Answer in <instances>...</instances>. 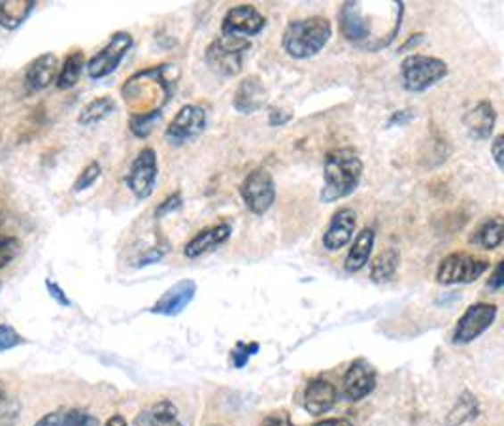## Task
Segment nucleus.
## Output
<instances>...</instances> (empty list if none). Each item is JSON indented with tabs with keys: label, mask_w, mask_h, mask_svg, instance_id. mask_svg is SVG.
I'll use <instances>...</instances> for the list:
<instances>
[{
	"label": "nucleus",
	"mask_w": 504,
	"mask_h": 426,
	"mask_svg": "<svg viewBox=\"0 0 504 426\" xmlns=\"http://www.w3.org/2000/svg\"><path fill=\"white\" fill-rule=\"evenodd\" d=\"M399 3H380L378 10L367 3H344L338 13V25L343 37L367 52H378L395 40L401 30L402 12L382 20Z\"/></svg>",
	"instance_id": "nucleus-1"
},
{
	"label": "nucleus",
	"mask_w": 504,
	"mask_h": 426,
	"mask_svg": "<svg viewBox=\"0 0 504 426\" xmlns=\"http://www.w3.org/2000/svg\"><path fill=\"white\" fill-rule=\"evenodd\" d=\"M170 64H159L136 72L125 81L121 94L131 110V116H148V113H162V108L174 94L176 81L169 74Z\"/></svg>",
	"instance_id": "nucleus-2"
},
{
	"label": "nucleus",
	"mask_w": 504,
	"mask_h": 426,
	"mask_svg": "<svg viewBox=\"0 0 504 426\" xmlns=\"http://www.w3.org/2000/svg\"><path fill=\"white\" fill-rule=\"evenodd\" d=\"M325 185L321 189V202L331 204L346 199L363 177V160L351 147H340L325 157Z\"/></svg>",
	"instance_id": "nucleus-3"
},
{
	"label": "nucleus",
	"mask_w": 504,
	"mask_h": 426,
	"mask_svg": "<svg viewBox=\"0 0 504 426\" xmlns=\"http://www.w3.org/2000/svg\"><path fill=\"white\" fill-rule=\"evenodd\" d=\"M333 37L331 21L323 15L291 21L284 32L282 45L293 59H310L327 45Z\"/></svg>",
	"instance_id": "nucleus-4"
},
{
	"label": "nucleus",
	"mask_w": 504,
	"mask_h": 426,
	"mask_svg": "<svg viewBox=\"0 0 504 426\" xmlns=\"http://www.w3.org/2000/svg\"><path fill=\"white\" fill-rule=\"evenodd\" d=\"M448 76V64L429 55H409L401 62L402 87L410 93H424Z\"/></svg>",
	"instance_id": "nucleus-5"
},
{
	"label": "nucleus",
	"mask_w": 504,
	"mask_h": 426,
	"mask_svg": "<svg viewBox=\"0 0 504 426\" xmlns=\"http://www.w3.org/2000/svg\"><path fill=\"white\" fill-rule=\"evenodd\" d=\"M250 40L238 37H218L206 47V64L216 74L233 78L242 70L244 53L250 49Z\"/></svg>",
	"instance_id": "nucleus-6"
},
{
	"label": "nucleus",
	"mask_w": 504,
	"mask_h": 426,
	"mask_svg": "<svg viewBox=\"0 0 504 426\" xmlns=\"http://www.w3.org/2000/svg\"><path fill=\"white\" fill-rule=\"evenodd\" d=\"M490 270V260L465 251L451 253L442 258L436 270V282L442 285L473 283Z\"/></svg>",
	"instance_id": "nucleus-7"
},
{
	"label": "nucleus",
	"mask_w": 504,
	"mask_h": 426,
	"mask_svg": "<svg viewBox=\"0 0 504 426\" xmlns=\"http://www.w3.org/2000/svg\"><path fill=\"white\" fill-rule=\"evenodd\" d=\"M240 196L252 213L263 216L276 201V184L272 174L267 168L252 170L244 177L240 185Z\"/></svg>",
	"instance_id": "nucleus-8"
},
{
	"label": "nucleus",
	"mask_w": 504,
	"mask_h": 426,
	"mask_svg": "<svg viewBox=\"0 0 504 426\" xmlns=\"http://www.w3.org/2000/svg\"><path fill=\"white\" fill-rule=\"evenodd\" d=\"M497 319V306L487 304V302H478L467 307L461 319L455 324L453 331V343L458 346H465V343L475 341L480 338Z\"/></svg>",
	"instance_id": "nucleus-9"
},
{
	"label": "nucleus",
	"mask_w": 504,
	"mask_h": 426,
	"mask_svg": "<svg viewBox=\"0 0 504 426\" xmlns=\"http://www.w3.org/2000/svg\"><path fill=\"white\" fill-rule=\"evenodd\" d=\"M131 47H133V37L128 35V32H116V35H112L110 42L101 49V52L89 59L87 62L89 78L103 79L112 72H116Z\"/></svg>",
	"instance_id": "nucleus-10"
},
{
	"label": "nucleus",
	"mask_w": 504,
	"mask_h": 426,
	"mask_svg": "<svg viewBox=\"0 0 504 426\" xmlns=\"http://www.w3.org/2000/svg\"><path fill=\"white\" fill-rule=\"evenodd\" d=\"M157 174H159L157 153L152 150V147H145V150H142L136 155L131 168H128L127 187L131 189V193L136 196L138 201L150 199L155 189Z\"/></svg>",
	"instance_id": "nucleus-11"
},
{
	"label": "nucleus",
	"mask_w": 504,
	"mask_h": 426,
	"mask_svg": "<svg viewBox=\"0 0 504 426\" xmlns=\"http://www.w3.org/2000/svg\"><path fill=\"white\" fill-rule=\"evenodd\" d=\"M206 127V111L197 104H187L176 113L165 130V138L172 145H184L199 138Z\"/></svg>",
	"instance_id": "nucleus-12"
},
{
	"label": "nucleus",
	"mask_w": 504,
	"mask_h": 426,
	"mask_svg": "<svg viewBox=\"0 0 504 426\" xmlns=\"http://www.w3.org/2000/svg\"><path fill=\"white\" fill-rule=\"evenodd\" d=\"M265 25H267L265 15L255 6L240 4L225 13L223 23H221V35L248 40V37L259 35V32L265 29Z\"/></svg>",
	"instance_id": "nucleus-13"
},
{
	"label": "nucleus",
	"mask_w": 504,
	"mask_h": 426,
	"mask_svg": "<svg viewBox=\"0 0 504 426\" xmlns=\"http://www.w3.org/2000/svg\"><path fill=\"white\" fill-rule=\"evenodd\" d=\"M374 389H376V370L367 360L351 363L343 380L344 397L351 402H359L367 398Z\"/></svg>",
	"instance_id": "nucleus-14"
},
{
	"label": "nucleus",
	"mask_w": 504,
	"mask_h": 426,
	"mask_svg": "<svg viewBox=\"0 0 504 426\" xmlns=\"http://www.w3.org/2000/svg\"><path fill=\"white\" fill-rule=\"evenodd\" d=\"M194 294H197V283L193 280H182L162 292V297L153 304L150 311L155 315L176 317L193 302Z\"/></svg>",
	"instance_id": "nucleus-15"
},
{
	"label": "nucleus",
	"mask_w": 504,
	"mask_h": 426,
	"mask_svg": "<svg viewBox=\"0 0 504 426\" xmlns=\"http://www.w3.org/2000/svg\"><path fill=\"white\" fill-rule=\"evenodd\" d=\"M357 226V213L351 208H340L323 234V248L335 253L351 242Z\"/></svg>",
	"instance_id": "nucleus-16"
},
{
	"label": "nucleus",
	"mask_w": 504,
	"mask_h": 426,
	"mask_svg": "<svg viewBox=\"0 0 504 426\" xmlns=\"http://www.w3.org/2000/svg\"><path fill=\"white\" fill-rule=\"evenodd\" d=\"M233 226L229 223H218L212 226H206L197 236H193L187 242L184 253L187 258H199L206 253H212L219 248V245L229 240Z\"/></svg>",
	"instance_id": "nucleus-17"
},
{
	"label": "nucleus",
	"mask_w": 504,
	"mask_h": 426,
	"mask_svg": "<svg viewBox=\"0 0 504 426\" xmlns=\"http://www.w3.org/2000/svg\"><path fill=\"white\" fill-rule=\"evenodd\" d=\"M336 400H338L336 387L323 378L312 380L304 390V409L314 417L331 412Z\"/></svg>",
	"instance_id": "nucleus-18"
},
{
	"label": "nucleus",
	"mask_w": 504,
	"mask_h": 426,
	"mask_svg": "<svg viewBox=\"0 0 504 426\" xmlns=\"http://www.w3.org/2000/svg\"><path fill=\"white\" fill-rule=\"evenodd\" d=\"M497 123V111L490 101L478 102L473 110H468L463 118V125L470 138L487 140L492 136Z\"/></svg>",
	"instance_id": "nucleus-19"
},
{
	"label": "nucleus",
	"mask_w": 504,
	"mask_h": 426,
	"mask_svg": "<svg viewBox=\"0 0 504 426\" xmlns=\"http://www.w3.org/2000/svg\"><path fill=\"white\" fill-rule=\"evenodd\" d=\"M59 74V59L54 53H44L29 64L25 84L29 91H42L52 86Z\"/></svg>",
	"instance_id": "nucleus-20"
},
{
	"label": "nucleus",
	"mask_w": 504,
	"mask_h": 426,
	"mask_svg": "<svg viewBox=\"0 0 504 426\" xmlns=\"http://www.w3.org/2000/svg\"><path fill=\"white\" fill-rule=\"evenodd\" d=\"M267 102V89L257 76H248L240 81L235 93V108L240 113H253Z\"/></svg>",
	"instance_id": "nucleus-21"
},
{
	"label": "nucleus",
	"mask_w": 504,
	"mask_h": 426,
	"mask_svg": "<svg viewBox=\"0 0 504 426\" xmlns=\"http://www.w3.org/2000/svg\"><path fill=\"white\" fill-rule=\"evenodd\" d=\"M374 240H376V234H374V228L370 226H365L361 233H357L351 248L348 251V257L344 260L346 272L355 274L367 266V262L370 260V255L374 250Z\"/></svg>",
	"instance_id": "nucleus-22"
},
{
	"label": "nucleus",
	"mask_w": 504,
	"mask_h": 426,
	"mask_svg": "<svg viewBox=\"0 0 504 426\" xmlns=\"http://www.w3.org/2000/svg\"><path fill=\"white\" fill-rule=\"evenodd\" d=\"M504 238V223L500 216L487 217L483 223L478 225L475 234L470 236V243L480 245L482 250H497Z\"/></svg>",
	"instance_id": "nucleus-23"
},
{
	"label": "nucleus",
	"mask_w": 504,
	"mask_h": 426,
	"mask_svg": "<svg viewBox=\"0 0 504 426\" xmlns=\"http://www.w3.org/2000/svg\"><path fill=\"white\" fill-rule=\"evenodd\" d=\"M35 0H3L0 3V25L8 30L23 25L35 10Z\"/></svg>",
	"instance_id": "nucleus-24"
},
{
	"label": "nucleus",
	"mask_w": 504,
	"mask_h": 426,
	"mask_svg": "<svg viewBox=\"0 0 504 426\" xmlns=\"http://www.w3.org/2000/svg\"><path fill=\"white\" fill-rule=\"evenodd\" d=\"M138 426H184L178 417V409L172 402L161 400L138 417Z\"/></svg>",
	"instance_id": "nucleus-25"
},
{
	"label": "nucleus",
	"mask_w": 504,
	"mask_h": 426,
	"mask_svg": "<svg viewBox=\"0 0 504 426\" xmlns=\"http://www.w3.org/2000/svg\"><path fill=\"white\" fill-rule=\"evenodd\" d=\"M399 262H401V255L397 250L389 248L385 251H382L376 258L372 260L370 265V280L374 283H387L392 282L397 268H399Z\"/></svg>",
	"instance_id": "nucleus-26"
},
{
	"label": "nucleus",
	"mask_w": 504,
	"mask_h": 426,
	"mask_svg": "<svg viewBox=\"0 0 504 426\" xmlns=\"http://www.w3.org/2000/svg\"><path fill=\"white\" fill-rule=\"evenodd\" d=\"M480 414V404L473 392L463 390L459 398L455 400L453 407L450 409V414L446 417V426H461L470 419H476Z\"/></svg>",
	"instance_id": "nucleus-27"
},
{
	"label": "nucleus",
	"mask_w": 504,
	"mask_h": 426,
	"mask_svg": "<svg viewBox=\"0 0 504 426\" xmlns=\"http://www.w3.org/2000/svg\"><path fill=\"white\" fill-rule=\"evenodd\" d=\"M86 67V57L81 52H72L67 55V59H64L62 62V67L57 74V79H55V86L61 89V91H67V89H72L78 81H79V76H81V70H84Z\"/></svg>",
	"instance_id": "nucleus-28"
},
{
	"label": "nucleus",
	"mask_w": 504,
	"mask_h": 426,
	"mask_svg": "<svg viewBox=\"0 0 504 426\" xmlns=\"http://www.w3.org/2000/svg\"><path fill=\"white\" fill-rule=\"evenodd\" d=\"M113 111H116V102H113V98H110V96L95 98V101L86 104L84 110L79 111L78 123L84 125V127H91V125L101 123L108 116H112Z\"/></svg>",
	"instance_id": "nucleus-29"
},
{
	"label": "nucleus",
	"mask_w": 504,
	"mask_h": 426,
	"mask_svg": "<svg viewBox=\"0 0 504 426\" xmlns=\"http://www.w3.org/2000/svg\"><path fill=\"white\" fill-rule=\"evenodd\" d=\"M162 113H148V116H131L128 128L136 138H148L153 130V125L161 119Z\"/></svg>",
	"instance_id": "nucleus-30"
},
{
	"label": "nucleus",
	"mask_w": 504,
	"mask_h": 426,
	"mask_svg": "<svg viewBox=\"0 0 504 426\" xmlns=\"http://www.w3.org/2000/svg\"><path fill=\"white\" fill-rule=\"evenodd\" d=\"M99 176H101V165H99V162H96V160L89 162V165L84 168V172H81L79 177L74 182L72 191L74 193H81V191L89 189L96 182V179H99Z\"/></svg>",
	"instance_id": "nucleus-31"
},
{
	"label": "nucleus",
	"mask_w": 504,
	"mask_h": 426,
	"mask_svg": "<svg viewBox=\"0 0 504 426\" xmlns=\"http://www.w3.org/2000/svg\"><path fill=\"white\" fill-rule=\"evenodd\" d=\"M62 426H99V419L84 409H70V412L62 414Z\"/></svg>",
	"instance_id": "nucleus-32"
},
{
	"label": "nucleus",
	"mask_w": 504,
	"mask_h": 426,
	"mask_svg": "<svg viewBox=\"0 0 504 426\" xmlns=\"http://www.w3.org/2000/svg\"><path fill=\"white\" fill-rule=\"evenodd\" d=\"M25 340L21 338V334L13 329L10 324H0V353L10 351L13 348L21 346Z\"/></svg>",
	"instance_id": "nucleus-33"
},
{
	"label": "nucleus",
	"mask_w": 504,
	"mask_h": 426,
	"mask_svg": "<svg viewBox=\"0 0 504 426\" xmlns=\"http://www.w3.org/2000/svg\"><path fill=\"white\" fill-rule=\"evenodd\" d=\"M259 351V343H244V341H238L236 343V348L233 349L231 353V358H233V365L236 368H244L248 365V360L252 358V355H255Z\"/></svg>",
	"instance_id": "nucleus-34"
},
{
	"label": "nucleus",
	"mask_w": 504,
	"mask_h": 426,
	"mask_svg": "<svg viewBox=\"0 0 504 426\" xmlns=\"http://www.w3.org/2000/svg\"><path fill=\"white\" fill-rule=\"evenodd\" d=\"M18 251H20V240L15 236L0 242V270L10 265L15 255H18Z\"/></svg>",
	"instance_id": "nucleus-35"
},
{
	"label": "nucleus",
	"mask_w": 504,
	"mask_h": 426,
	"mask_svg": "<svg viewBox=\"0 0 504 426\" xmlns=\"http://www.w3.org/2000/svg\"><path fill=\"white\" fill-rule=\"evenodd\" d=\"M180 206H182V194L180 193H174V194L169 196V199H165V201L159 204V208L155 209V216L162 217V216H165V213H170V211L178 209Z\"/></svg>",
	"instance_id": "nucleus-36"
},
{
	"label": "nucleus",
	"mask_w": 504,
	"mask_h": 426,
	"mask_svg": "<svg viewBox=\"0 0 504 426\" xmlns=\"http://www.w3.org/2000/svg\"><path fill=\"white\" fill-rule=\"evenodd\" d=\"M45 289L47 292H50V297L59 304V306H64V307H69L70 306V300L67 294H64V291L52 280H45Z\"/></svg>",
	"instance_id": "nucleus-37"
},
{
	"label": "nucleus",
	"mask_w": 504,
	"mask_h": 426,
	"mask_svg": "<svg viewBox=\"0 0 504 426\" xmlns=\"http://www.w3.org/2000/svg\"><path fill=\"white\" fill-rule=\"evenodd\" d=\"M13 223L15 219L6 211H0V242L13 238Z\"/></svg>",
	"instance_id": "nucleus-38"
},
{
	"label": "nucleus",
	"mask_w": 504,
	"mask_h": 426,
	"mask_svg": "<svg viewBox=\"0 0 504 426\" xmlns=\"http://www.w3.org/2000/svg\"><path fill=\"white\" fill-rule=\"evenodd\" d=\"M259 426H295V424L291 422V419L285 412H276V414H270L269 417H265Z\"/></svg>",
	"instance_id": "nucleus-39"
},
{
	"label": "nucleus",
	"mask_w": 504,
	"mask_h": 426,
	"mask_svg": "<svg viewBox=\"0 0 504 426\" xmlns=\"http://www.w3.org/2000/svg\"><path fill=\"white\" fill-rule=\"evenodd\" d=\"M504 287V277H502V260L497 262V266L490 277V282H487V289L492 292H499Z\"/></svg>",
	"instance_id": "nucleus-40"
},
{
	"label": "nucleus",
	"mask_w": 504,
	"mask_h": 426,
	"mask_svg": "<svg viewBox=\"0 0 504 426\" xmlns=\"http://www.w3.org/2000/svg\"><path fill=\"white\" fill-rule=\"evenodd\" d=\"M502 140H504V136L499 135V136H495V140L492 143V155H493V159L497 162L499 170H504V160H502V145H504V142Z\"/></svg>",
	"instance_id": "nucleus-41"
},
{
	"label": "nucleus",
	"mask_w": 504,
	"mask_h": 426,
	"mask_svg": "<svg viewBox=\"0 0 504 426\" xmlns=\"http://www.w3.org/2000/svg\"><path fill=\"white\" fill-rule=\"evenodd\" d=\"M35 426H62V414L61 412L47 414Z\"/></svg>",
	"instance_id": "nucleus-42"
},
{
	"label": "nucleus",
	"mask_w": 504,
	"mask_h": 426,
	"mask_svg": "<svg viewBox=\"0 0 504 426\" xmlns=\"http://www.w3.org/2000/svg\"><path fill=\"white\" fill-rule=\"evenodd\" d=\"M289 119H291V113H285V116H282V110H276V108L270 110V118H269V123H270V125L280 127V125L287 123Z\"/></svg>",
	"instance_id": "nucleus-43"
},
{
	"label": "nucleus",
	"mask_w": 504,
	"mask_h": 426,
	"mask_svg": "<svg viewBox=\"0 0 504 426\" xmlns=\"http://www.w3.org/2000/svg\"><path fill=\"white\" fill-rule=\"evenodd\" d=\"M161 257H162V251L153 250V251H150V253H145L144 257H140V260H138V265H136V266H148V265H153V262L161 260Z\"/></svg>",
	"instance_id": "nucleus-44"
},
{
	"label": "nucleus",
	"mask_w": 504,
	"mask_h": 426,
	"mask_svg": "<svg viewBox=\"0 0 504 426\" xmlns=\"http://www.w3.org/2000/svg\"><path fill=\"white\" fill-rule=\"evenodd\" d=\"M312 426H353L348 419H323Z\"/></svg>",
	"instance_id": "nucleus-45"
},
{
	"label": "nucleus",
	"mask_w": 504,
	"mask_h": 426,
	"mask_svg": "<svg viewBox=\"0 0 504 426\" xmlns=\"http://www.w3.org/2000/svg\"><path fill=\"white\" fill-rule=\"evenodd\" d=\"M412 118V113H410V110H404V111H399V113H395V116L392 118V121H389V127L392 125H395V123H399V125H402V123H406Z\"/></svg>",
	"instance_id": "nucleus-46"
},
{
	"label": "nucleus",
	"mask_w": 504,
	"mask_h": 426,
	"mask_svg": "<svg viewBox=\"0 0 504 426\" xmlns=\"http://www.w3.org/2000/svg\"><path fill=\"white\" fill-rule=\"evenodd\" d=\"M104 426H127V421H125V417H121V415H113V417H110V419L106 421Z\"/></svg>",
	"instance_id": "nucleus-47"
},
{
	"label": "nucleus",
	"mask_w": 504,
	"mask_h": 426,
	"mask_svg": "<svg viewBox=\"0 0 504 426\" xmlns=\"http://www.w3.org/2000/svg\"><path fill=\"white\" fill-rule=\"evenodd\" d=\"M4 397H6V395H4V389H3V387H0V404H3V402H4Z\"/></svg>",
	"instance_id": "nucleus-48"
},
{
	"label": "nucleus",
	"mask_w": 504,
	"mask_h": 426,
	"mask_svg": "<svg viewBox=\"0 0 504 426\" xmlns=\"http://www.w3.org/2000/svg\"><path fill=\"white\" fill-rule=\"evenodd\" d=\"M0 291H3V283H0Z\"/></svg>",
	"instance_id": "nucleus-49"
},
{
	"label": "nucleus",
	"mask_w": 504,
	"mask_h": 426,
	"mask_svg": "<svg viewBox=\"0 0 504 426\" xmlns=\"http://www.w3.org/2000/svg\"><path fill=\"white\" fill-rule=\"evenodd\" d=\"M214 426H218V424H214Z\"/></svg>",
	"instance_id": "nucleus-50"
}]
</instances>
